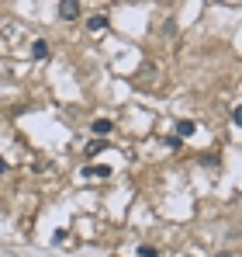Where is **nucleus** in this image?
Instances as JSON below:
<instances>
[{
  "label": "nucleus",
  "mask_w": 242,
  "mask_h": 257,
  "mask_svg": "<svg viewBox=\"0 0 242 257\" xmlns=\"http://www.w3.org/2000/svg\"><path fill=\"white\" fill-rule=\"evenodd\" d=\"M111 129H114L111 118H94V132H97V136H111Z\"/></svg>",
  "instance_id": "4"
},
{
  "label": "nucleus",
  "mask_w": 242,
  "mask_h": 257,
  "mask_svg": "<svg viewBox=\"0 0 242 257\" xmlns=\"http://www.w3.org/2000/svg\"><path fill=\"white\" fill-rule=\"evenodd\" d=\"M104 146H107V139H94V142H87V157H97Z\"/></svg>",
  "instance_id": "8"
},
{
  "label": "nucleus",
  "mask_w": 242,
  "mask_h": 257,
  "mask_svg": "<svg viewBox=\"0 0 242 257\" xmlns=\"http://www.w3.org/2000/svg\"><path fill=\"white\" fill-rule=\"evenodd\" d=\"M159 80H163V77H159V70H156L152 63H142V70L135 73V84H139V87H145V91H149V87H156Z\"/></svg>",
  "instance_id": "1"
},
{
  "label": "nucleus",
  "mask_w": 242,
  "mask_h": 257,
  "mask_svg": "<svg viewBox=\"0 0 242 257\" xmlns=\"http://www.w3.org/2000/svg\"><path fill=\"white\" fill-rule=\"evenodd\" d=\"M180 142H183V139H180L177 132H173V136H166V146H170V150H180Z\"/></svg>",
  "instance_id": "10"
},
{
  "label": "nucleus",
  "mask_w": 242,
  "mask_h": 257,
  "mask_svg": "<svg viewBox=\"0 0 242 257\" xmlns=\"http://www.w3.org/2000/svg\"><path fill=\"white\" fill-rule=\"evenodd\" d=\"M59 18L62 21H76L80 18V0H59Z\"/></svg>",
  "instance_id": "2"
},
{
  "label": "nucleus",
  "mask_w": 242,
  "mask_h": 257,
  "mask_svg": "<svg viewBox=\"0 0 242 257\" xmlns=\"http://www.w3.org/2000/svg\"><path fill=\"white\" fill-rule=\"evenodd\" d=\"M194 132H197V122H194V118H180V122H177V136H180V139H183V136H194Z\"/></svg>",
  "instance_id": "3"
},
{
  "label": "nucleus",
  "mask_w": 242,
  "mask_h": 257,
  "mask_svg": "<svg viewBox=\"0 0 242 257\" xmlns=\"http://www.w3.org/2000/svg\"><path fill=\"white\" fill-rule=\"evenodd\" d=\"M87 177H111V167H83Z\"/></svg>",
  "instance_id": "6"
},
{
  "label": "nucleus",
  "mask_w": 242,
  "mask_h": 257,
  "mask_svg": "<svg viewBox=\"0 0 242 257\" xmlns=\"http://www.w3.org/2000/svg\"><path fill=\"white\" fill-rule=\"evenodd\" d=\"M87 28H90V31H104V28H107V18H104V14H94V18L87 21Z\"/></svg>",
  "instance_id": "5"
},
{
  "label": "nucleus",
  "mask_w": 242,
  "mask_h": 257,
  "mask_svg": "<svg viewBox=\"0 0 242 257\" xmlns=\"http://www.w3.org/2000/svg\"><path fill=\"white\" fill-rule=\"evenodd\" d=\"M31 56H35V59H45V56H49V46H45L42 39H38V42L31 46Z\"/></svg>",
  "instance_id": "7"
},
{
  "label": "nucleus",
  "mask_w": 242,
  "mask_h": 257,
  "mask_svg": "<svg viewBox=\"0 0 242 257\" xmlns=\"http://www.w3.org/2000/svg\"><path fill=\"white\" fill-rule=\"evenodd\" d=\"M139 254H142V257H159V250H156L152 243H142V247H139Z\"/></svg>",
  "instance_id": "9"
}]
</instances>
